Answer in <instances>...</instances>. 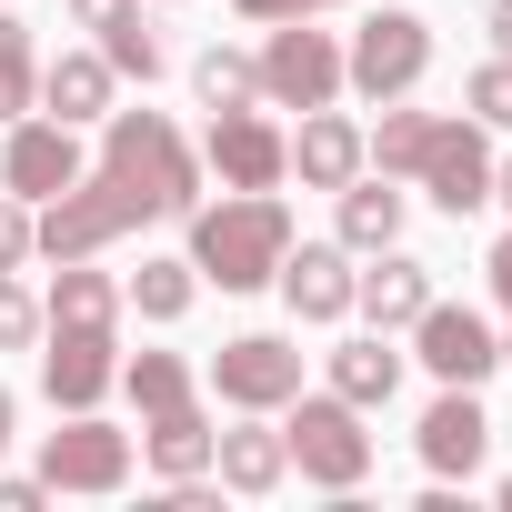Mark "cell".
<instances>
[{"label":"cell","instance_id":"obj_1","mask_svg":"<svg viewBox=\"0 0 512 512\" xmlns=\"http://www.w3.org/2000/svg\"><path fill=\"white\" fill-rule=\"evenodd\" d=\"M171 211H201V151L181 141L171 111H111L101 171H81L71 191L41 201L31 251H51V262H91V251H111L121 231L171 221Z\"/></svg>","mask_w":512,"mask_h":512},{"label":"cell","instance_id":"obj_2","mask_svg":"<svg viewBox=\"0 0 512 512\" xmlns=\"http://www.w3.org/2000/svg\"><path fill=\"white\" fill-rule=\"evenodd\" d=\"M282 251H292V201L282 191H221L191 211V251L181 262L221 292H262L282 272Z\"/></svg>","mask_w":512,"mask_h":512},{"label":"cell","instance_id":"obj_3","mask_svg":"<svg viewBox=\"0 0 512 512\" xmlns=\"http://www.w3.org/2000/svg\"><path fill=\"white\" fill-rule=\"evenodd\" d=\"M282 412H292V422H282L292 472H302V482H322V492H362V472H372L362 402H342V392H292Z\"/></svg>","mask_w":512,"mask_h":512},{"label":"cell","instance_id":"obj_4","mask_svg":"<svg viewBox=\"0 0 512 512\" xmlns=\"http://www.w3.org/2000/svg\"><path fill=\"white\" fill-rule=\"evenodd\" d=\"M422 71H432V21L422 11H372L342 51V91H362V101H412Z\"/></svg>","mask_w":512,"mask_h":512},{"label":"cell","instance_id":"obj_5","mask_svg":"<svg viewBox=\"0 0 512 512\" xmlns=\"http://www.w3.org/2000/svg\"><path fill=\"white\" fill-rule=\"evenodd\" d=\"M262 101H272V111H322V101H342V41L312 31V21H272V41H262Z\"/></svg>","mask_w":512,"mask_h":512},{"label":"cell","instance_id":"obj_6","mask_svg":"<svg viewBox=\"0 0 512 512\" xmlns=\"http://www.w3.org/2000/svg\"><path fill=\"white\" fill-rule=\"evenodd\" d=\"M412 181H422L452 221H462V211H482V201H492V131H482L472 111H432V141H422Z\"/></svg>","mask_w":512,"mask_h":512},{"label":"cell","instance_id":"obj_7","mask_svg":"<svg viewBox=\"0 0 512 512\" xmlns=\"http://www.w3.org/2000/svg\"><path fill=\"white\" fill-rule=\"evenodd\" d=\"M41 342H51V352H41L51 412H101V392L121 382V332H111V322H51Z\"/></svg>","mask_w":512,"mask_h":512},{"label":"cell","instance_id":"obj_8","mask_svg":"<svg viewBox=\"0 0 512 512\" xmlns=\"http://www.w3.org/2000/svg\"><path fill=\"white\" fill-rule=\"evenodd\" d=\"M412 362L432 372V382H462V392H482L492 372H502V342H492V322L482 312H462V302H422V322H412Z\"/></svg>","mask_w":512,"mask_h":512},{"label":"cell","instance_id":"obj_9","mask_svg":"<svg viewBox=\"0 0 512 512\" xmlns=\"http://www.w3.org/2000/svg\"><path fill=\"white\" fill-rule=\"evenodd\" d=\"M211 392H221L231 412H282V402L302 392V352H292L282 332H241V342L211 352Z\"/></svg>","mask_w":512,"mask_h":512},{"label":"cell","instance_id":"obj_10","mask_svg":"<svg viewBox=\"0 0 512 512\" xmlns=\"http://www.w3.org/2000/svg\"><path fill=\"white\" fill-rule=\"evenodd\" d=\"M41 482H51V492H121V482H131V432H111L101 412H71V422L41 442Z\"/></svg>","mask_w":512,"mask_h":512},{"label":"cell","instance_id":"obj_11","mask_svg":"<svg viewBox=\"0 0 512 512\" xmlns=\"http://www.w3.org/2000/svg\"><path fill=\"white\" fill-rule=\"evenodd\" d=\"M81 181V131L71 121H11V151H0V191L11 201H51V191H71Z\"/></svg>","mask_w":512,"mask_h":512},{"label":"cell","instance_id":"obj_12","mask_svg":"<svg viewBox=\"0 0 512 512\" xmlns=\"http://www.w3.org/2000/svg\"><path fill=\"white\" fill-rule=\"evenodd\" d=\"M272 292L292 302V322H352V251L342 241H292Z\"/></svg>","mask_w":512,"mask_h":512},{"label":"cell","instance_id":"obj_13","mask_svg":"<svg viewBox=\"0 0 512 512\" xmlns=\"http://www.w3.org/2000/svg\"><path fill=\"white\" fill-rule=\"evenodd\" d=\"M211 171H221V191H282L292 171H282V131L262 121V111H211V151H201Z\"/></svg>","mask_w":512,"mask_h":512},{"label":"cell","instance_id":"obj_14","mask_svg":"<svg viewBox=\"0 0 512 512\" xmlns=\"http://www.w3.org/2000/svg\"><path fill=\"white\" fill-rule=\"evenodd\" d=\"M422 302H432V262H412L402 241H392V251H372V272H352V312H362L372 332H412V322H422Z\"/></svg>","mask_w":512,"mask_h":512},{"label":"cell","instance_id":"obj_15","mask_svg":"<svg viewBox=\"0 0 512 512\" xmlns=\"http://www.w3.org/2000/svg\"><path fill=\"white\" fill-rule=\"evenodd\" d=\"M282 171H292L302 191H342V181L362 171V121H342L332 101H322V111H302V131L282 141Z\"/></svg>","mask_w":512,"mask_h":512},{"label":"cell","instance_id":"obj_16","mask_svg":"<svg viewBox=\"0 0 512 512\" xmlns=\"http://www.w3.org/2000/svg\"><path fill=\"white\" fill-rule=\"evenodd\" d=\"M482 452H492V422H482V402L462 392V382H442V402L422 412V462H432V482H472L482 472Z\"/></svg>","mask_w":512,"mask_h":512},{"label":"cell","instance_id":"obj_17","mask_svg":"<svg viewBox=\"0 0 512 512\" xmlns=\"http://www.w3.org/2000/svg\"><path fill=\"white\" fill-rule=\"evenodd\" d=\"M211 472H221V492H241V502H272V492L292 482V442L262 432V412H251L241 432H211Z\"/></svg>","mask_w":512,"mask_h":512},{"label":"cell","instance_id":"obj_18","mask_svg":"<svg viewBox=\"0 0 512 512\" xmlns=\"http://www.w3.org/2000/svg\"><path fill=\"white\" fill-rule=\"evenodd\" d=\"M111 91H121V71L101 61V51H61V61H41V111L51 121H111Z\"/></svg>","mask_w":512,"mask_h":512},{"label":"cell","instance_id":"obj_19","mask_svg":"<svg viewBox=\"0 0 512 512\" xmlns=\"http://www.w3.org/2000/svg\"><path fill=\"white\" fill-rule=\"evenodd\" d=\"M141 462L161 472V482H191V472H211V412L201 402H171V412H141Z\"/></svg>","mask_w":512,"mask_h":512},{"label":"cell","instance_id":"obj_20","mask_svg":"<svg viewBox=\"0 0 512 512\" xmlns=\"http://www.w3.org/2000/svg\"><path fill=\"white\" fill-rule=\"evenodd\" d=\"M332 201H342V251H392V241H402V191H392L382 171H372V181L352 171Z\"/></svg>","mask_w":512,"mask_h":512},{"label":"cell","instance_id":"obj_21","mask_svg":"<svg viewBox=\"0 0 512 512\" xmlns=\"http://www.w3.org/2000/svg\"><path fill=\"white\" fill-rule=\"evenodd\" d=\"M332 392L362 402V412L392 402V392H402V352H392V332H352V342L332 352Z\"/></svg>","mask_w":512,"mask_h":512},{"label":"cell","instance_id":"obj_22","mask_svg":"<svg viewBox=\"0 0 512 512\" xmlns=\"http://www.w3.org/2000/svg\"><path fill=\"white\" fill-rule=\"evenodd\" d=\"M191 91H201V111H262V61L211 41V51L191 61Z\"/></svg>","mask_w":512,"mask_h":512},{"label":"cell","instance_id":"obj_23","mask_svg":"<svg viewBox=\"0 0 512 512\" xmlns=\"http://www.w3.org/2000/svg\"><path fill=\"white\" fill-rule=\"evenodd\" d=\"M422 141H432V111H402V101H382V131H362V171L402 181V171L422 161Z\"/></svg>","mask_w":512,"mask_h":512},{"label":"cell","instance_id":"obj_24","mask_svg":"<svg viewBox=\"0 0 512 512\" xmlns=\"http://www.w3.org/2000/svg\"><path fill=\"white\" fill-rule=\"evenodd\" d=\"M121 302H131L141 322H181V312L201 302V272H191V262H141V272L121 282Z\"/></svg>","mask_w":512,"mask_h":512},{"label":"cell","instance_id":"obj_25","mask_svg":"<svg viewBox=\"0 0 512 512\" xmlns=\"http://www.w3.org/2000/svg\"><path fill=\"white\" fill-rule=\"evenodd\" d=\"M41 312H51V322H121V282L91 272V262H61V282H51Z\"/></svg>","mask_w":512,"mask_h":512},{"label":"cell","instance_id":"obj_26","mask_svg":"<svg viewBox=\"0 0 512 512\" xmlns=\"http://www.w3.org/2000/svg\"><path fill=\"white\" fill-rule=\"evenodd\" d=\"M31 101H41V51H31V31L0 11V121H31Z\"/></svg>","mask_w":512,"mask_h":512},{"label":"cell","instance_id":"obj_27","mask_svg":"<svg viewBox=\"0 0 512 512\" xmlns=\"http://www.w3.org/2000/svg\"><path fill=\"white\" fill-rule=\"evenodd\" d=\"M121 392L141 412H171V402H191V362L181 352H141V362H121Z\"/></svg>","mask_w":512,"mask_h":512},{"label":"cell","instance_id":"obj_28","mask_svg":"<svg viewBox=\"0 0 512 512\" xmlns=\"http://www.w3.org/2000/svg\"><path fill=\"white\" fill-rule=\"evenodd\" d=\"M101 61H111L121 81H141V91H151V81H161V31H141V11H121V21L101 31Z\"/></svg>","mask_w":512,"mask_h":512},{"label":"cell","instance_id":"obj_29","mask_svg":"<svg viewBox=\"0 0 512 512\" xmlns=\"http://www.w3.org/2000/svg\"><path fill=\"white\" fill-rule=\"evenodd\" d=\"M462 101H472V121H482V131H512V61L492 51V61L462 81Z\"/></svg>","mask_w":512,"mask_h":512},{"label":"cell","instance_id":"obj_30","mask_svg":"<svg viewBox=\"0 0 512 512\" xmlns=\"http://www.w3.org/2000/svg\"><path fill=\"white\" fill-rule=\"evenodd\" d=\"M41 332H51V312L21 292V272H0V352H31Z\"/></svg>","mask_w":512,"mask_h":512},{"label":"cell","instance_id":"obj_31","mask_svg":"<svg viewBox=\"0 0 512 512\" xmlns=\"http://www.w3.org/2000/svg\"><path fill=\"white\" fill-rule=\"evenodd\" d=\"M21 262H31V201L0 191V272H21Z\"/></svg>","mask_w":512,"mask_h":512},{"label":"cell","instance_id":"obj_32","mask_svg":"<svg viewBox=\"0 0 512 512\" xmlns=\"http://www.w3.org/2000/svg\"><path fill=\"white\" fill-rule=\"evenodd\" d=\"M231 11L272 31V21H312V11H342V0H231Z\"/></svg>","mask_w":512,"mask_h":512},{"label":"cell","instance_id":"obj_33","mask_svg":"<svg viewBox=\"0 0 512 512\" xmlns=\"http://www.w3.org/2000/svg\"><path fill=\"white\" fill-rule=\"evenodd\" d=\"M482 282H492V302H502V312H512V231H502V241H492V262H482Z\"/></svg>","mask_w":512,"mask_h":512},{"label":"cell","instance_id":"obj_34","mask_svg":"<svg viewBox=\"0 0 512 512\" xmlns=\"http://www.w3.org/2000/svg\"><path fill=\"white\" fill-rule=\"evenodd\" d=\"M121 11H141V0H71V21H81V31H111Z\"/></svg>","mask_w":512,"mask_h":512},{"label":"cell","instance_id":"obj_35","mask_svg":"<svg viewBox=\"0 0 512 512\" xmlns=\"http://www.w3.org/2000/svg\"><path fill=\"white\" fill-rule=\"evenodd\" d=\"M51 502V482H11V472H0V512H41Z\"/></svg>","mask_w":512,"mask_h":512},{"label":"cell","instance_id":"obj_36","mask_svg":"<svg viewBox=\"0 0 512 512\" xmlns=\"http://www.w3.org/2000/svg\"><path fill=\"white\" fill-rule=\"evenodd\" d=\"M482 31H492V51L512 61V0H492V11H482Z\"/></svg>","mask_w":512,"mask_h":512},{"label":"cell","instance_id":"obj_37","mask_svg":"<svg viewBox=\"0 0 512 512\" xmlns=\"http://www.w3.org/2000/svg\"><path fill=\"white\" fill-rule=\"evenodd\" d=\"M492 201H502V211H512V161H492Z\"/></svg>","mask_w":512,"mask_h":512},{"label":"cell","instance_id":"obj_38","mask_svg":"<svg viewBox=\"0 0 512 512\" xmlns=\"http://www.w3.org/2000/svg\"><path fill=\"white\" fill-rule=\"evenodd\" d=\"M11 422H21V402H11V392H0V452H11Z\"/></svg>","mask_w":512,"mask_h":512},{"label":"cell","instance_id":"obj_39","mask_svg":"<svg viewBox=\"0 0 512 512\" xmlns=\"http://www.w3.org/2000/svg\"><path fill=\"white\" fill-rule=\"evenodd\" d=\"M502 512H512V482H502Z\"/></svg>","mask_w":512,"mask_h":512},{"label":"cell","instance_id":"obj_40","mask_svg":"<svg viewBox=\"0 0 512 512\" xmlns=\"http://www.w3.org/2000/svg\"><path fill=\"white\" fill-rule=\"evenodd\" d=\"M502 362H512V342H502Z\"/></svg>","mask_w":512,"mask_h":512}]
</instances>
